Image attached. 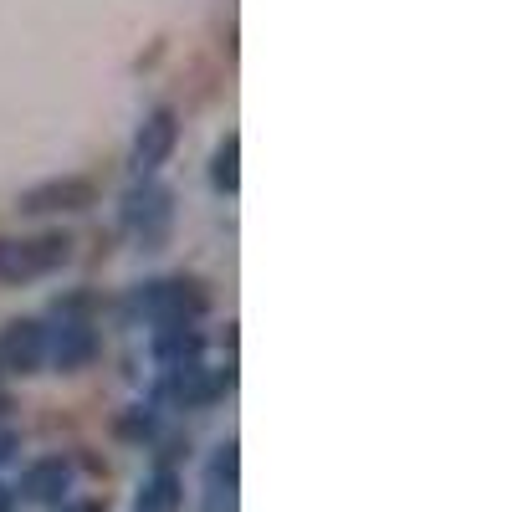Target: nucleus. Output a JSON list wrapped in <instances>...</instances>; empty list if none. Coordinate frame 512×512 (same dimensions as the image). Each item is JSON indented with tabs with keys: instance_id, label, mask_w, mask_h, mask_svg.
Here are the masks:
<instances>
[{
	"instance_id": "obj_7",
	"label": "nucleus",
	"mask_w": 512,
	"mask_h": 512,
	"mask_svg": "<svg viewBox=\"0 0 512 512\" xmlns=\"http://www.w3.org/2000/svg\"><path fill=\"white\" fill-rule=\"evenodd\" d=\"M41 364H47V323L41 318H11L0 328V369L41 374Z\"/></svg>"
},
{
	"instance_id": "obj_13",
	"label": "nucleus",
	"mask_w": 512,
	"mask_h": 512,
	"mask_svg": "<svg viewBox=\"0 0 512 512\" xmlns=\"http://www.w3.org/2000/svg\"><path fill=\"white\" fill-rule=\"evenodd\" d=\"M113 431H118L123 441H149V436H154V415H149L144 405H134L128 415H118V425H113Z\"/></svg>"
},
{
	"instance_id": "obj_9",
	"label": "nucleus",
	"mask_w": 512,
	"mask_h": 512,
	"mask_svg": "<svg viewBox=\"0 0 512 512\" xmlns=\"http://www.w3.org/2000/svg\"><path fill=\"white\" fill-rule=\"evenodd\" d=\"M205 354V333L200 328H159L154 333V359L175 374V369H195Z\"/></svg>"
},
{
	"instance_id": "obj_12",
	"label": "nucleus",
	"mask_w": 512,
	"mask_h": 512,
	"mask_svg": "<svg viewBox=\"0 0 512 512\" xmlns=\"http://www.w3.org/2000/svg\"><path fill=\"white\" fill-rule=\"evenodd\" d=\"M210 492L216 497H236V441H226L221 451H216V461H210Z\"/></svg>"
},
{
	"instance_id": "obj_4",
	"label": "nucleus",
	"mask_w": 512,
	"mask_h": 512,
	"mask_svg": "<svg viewBox=\"0 0 512 512\" xmlns=\"http://www.w3.org/2000/svg\"><path fill=\"white\" fill-rule=\"evenodd\" d=\"M93 205H98V185L88 175H57L16 195L21 216H77V210H93Z\"/></svg>"
},
{
	"instance_id": "obj_5",
	"label": "nucleus",
	"mask_w": 512,
	"mask_h": 512,
	"mask_svg": "<svg viewBox=\"0 0 512 512\" xmlns=\"http://www.w3.org/2000/svg\"><path fill=\"white\" fill-rule=\"evenodd\" d=\"M180 144V113L175 108H149L144 123H139V134H134V175L139 180H154L159 169L169 164V154H175Z\"/></svg>"
},
{
	"instance_id": "obj_15",
	"label": "nucleus",
	"mask_w": 512,
	"mask_h": 512,
	"mask_svg": "<svg viewBox=\"0 0 512 512\" xmlns=\"http://www.w3.org/2000/svg\"><path fill=\"white\" fill-rule=\"evenodd\" d=\"M62 512H108L98 497H88V502H62Z\"/></svg>"
},
{
	"instance_id": "obj_10",
	"label": "nucleus",
	"mask_w": 512,
	"mask_h": 512,
	"mask_svg": "<svg viewBox=\"0 0 512 512\" xmlns=\"http://www.w3.org/2000/svg\"><path fill=\"white\" fill-rule=\"evenodd\" d=\"M210 185L221 195H236L241 190V134H226L210 154Z\"/></svg>"
},
{
	"instance_id": "obj_1",
	"label": "nucleus",
	"mask_w": 512,
	"mask_h": 512,
	"mask_svg": "<svg viewBox=\"0 0 512 512\" xmlns=\"http://www.w3.org/2000/svg\"><path fill=\"white\" fill-rule=\"evenodd\" d=\"M128 308L144 313L154 323V333L159 328H195L210 313V292L195 277H159V282H144L128 297Z\"/></svg>"
},
{
	"instance_id": "obj_8",
	"label": "nucleus",
	"mask_w": 512,
	"mask_h": 512,
	"mask_svg": "<svg viewBox=\"0 0 512 512\" xmlns=\"http://www.w3.org/2000/svg\"><path fill=\"white\" fill-rule=\"evenodd\" d=\"M67 487H72V466L62 456H41V461H31L26 472H21V497L26 502H41V507L62 502Z\"/></svg>"
},
{
	"instance_id": "obj_11",
	"label": "nucleus",
	"mask_w": 512,
	"mask_h": 512,
	"mask_svg": "<svg viewBox=\"0 0 512 512\" xmlns=\"http://www.w3.org/2000/svg\"><path fill=\"white\" fill-rule=\"evenodd\" d=\"M180 502H185L180 477L169 472V466H159V472L149 477V487L139 492V507H134V512H180Z\"/></svg>"
},
{
	"instance_id": "obj_2",
	"label": "nucleus",
	"mask_w": 512,
	"mask_h": 512,
	"mask_svg": "<svg viewBox=\"0 0 512 512\" xmlns=\"http://www.w3.org/2000/svg\"><path fill=\"white\" fill-rule=\"evenodd\" d=\"M72 262V236L47 231V236H0V287H21L36 277H52Z\"/></svg>"
},
{
	"instance_id": "obj_16",
	"label": "nucleus",
	"mask_w": 512,
	"mask_h": 512,
	"mask_svg": "<svg viewBox=\"0 0 512 512\" xmlns=\"http://www.w3.org/2000/svg\"><path fill=\"white\" fill-rule=\"evenodd\" d=\"M0 512H16V492L6 482H0Z\"/></svg>"
},
{
	"instance_id": "obj_6",
	"label": "nucleus",
	"mask_w": 512,
	"mask_h": 512,
	"mask_svg": "<svg viewBox=\"0 0 512 512\" xmlns=\"http://www.w3.org/2000/svg\"><path fill=\"white\" fill-rule=\"evenodd\" d=\"M103 354V338L93 328V318H57V328H47V364H57V374H77Z\"/></svg>"
},
{
	"instance_id": "obj_14",
	"label": "nucleus",
	"mask_w": 512,
	"mask_h": 512,
	"mask_svg": "<svg viewBox=\"0 0 512 512\" xmlns=\"http://www.w3.org/2000/svg\"><path fill=\"white\" fill-rule=\"evenodd\" d=\"M16 451H21V436H16V431H0V466H6Z\"/></svg>"
},
{
	"instance_id": "obj_3",
	"label": "nucleus",
	"mask_w": 512,
	"mask_h": 512,
	"mask_svg": "<svg viewBox=\"0 0 512 512\" xmlns=\"http://www.w3.org/2000/svg\"><path fill=\"white\" fill-rule=\"evenodd\" d=\"M169 221H175V190L159 185V180H144L123 195V231H134V241L144 251H159L164 236H169Z\"/></svg>"
},
{
	"instance_id": "obj_17",
	"label": "nucleus",
	"mask_w": 512,
	"mask_h": 512,
	"mask_svg": "<svg viewBox=\"0 0 512 512\" xmlns=\"http://www.w3.org/2000/svg\"><path fill=\"white\" fill-rule=\"evenodd\" d=\"M6 410H11V395H6V390H0V415H6Z\"/></svg>"
}]
</instances>
